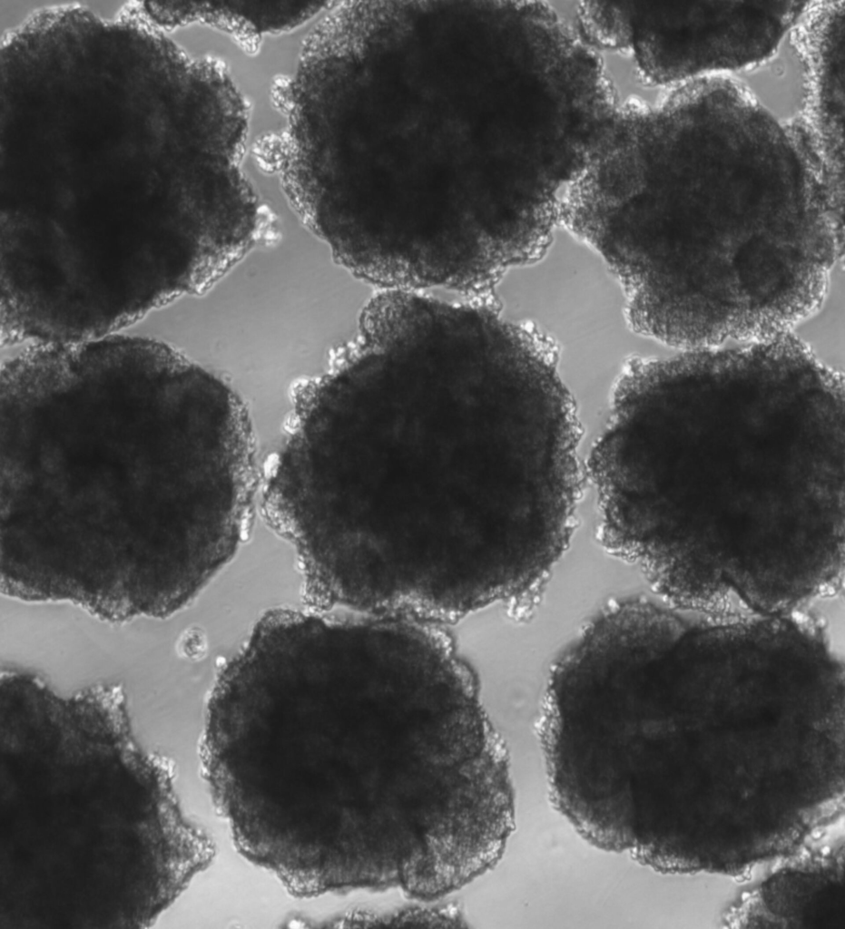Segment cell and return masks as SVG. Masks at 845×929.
Segmentation results:
<instances>
[{
    "label": "cell",
    "instance_id": "cell-1",
    "mask_svg": "<svg viewBox=\"0 0 845 929\" xmlns=\"http://www.w3.org/2000/svg\"><path fill=\"white\" fill-rule=\"evenodd\" d=\"M435 680L428 655L360 628L305 622L256 637L219 704L220 798L298 807L358 787L419 721Z\"/></svg>",
    "mask_w": 845,
    "mask_h": 929
},
{
    "label": "cell",
    "instance_id": "cell-2",
    "mask_svg": "<svg viewBox=\"0 0 845 929\" xmlns=\"http://www.w3.org/2000/svg\"><path fill=\"white\" fill-rule=\"evenodd\" d=\"M805 191L700 180L647 194L619 229L616 254L641 308L732 306L793 262Z\"/></svg>",
    "mask_w": 845,
    "mask_h": 929
},
{
    "label": "cell",
    "instance_id": "cell-3",
    "mask_svg": "<svg viewBox=\"0 0 845 929\" xmlns=\"http://www.w3.org/2000/svg\"><path fill=\"white\" fill-rule=\"evenodd\" d=\"M485 300L543 349L565 385L594 374L614 387L635 365L679 351L637 328L620 276L563 220L493 280Z\"/></svg>",
    "mask_w": 845,
    "mask_h": 929
},
{
    "label": "cell",
    "instance_id": "cell-4",
    "mask_svg": "<svg viewBox=\"0 0 845 929\" xmlns=\"http://www.w3.org/2000/svg\"><path fill=\"white\" fill-rule=\"evenodd\" d=\"M810 2L697 1L676 10V23L649 28L634 50L646 76L672 88L725 72H746L768 60Z\"/></svg>",
    "mask_w": 845,
    "mask_h": 929
},
{
    "label": "cell",
    "instance_id": "cell-5",
    "mask_svg": "<svg viewBox=\"0 0 845 929\" xmlns=\"http://www.w3.org/2000/svg\"><path fill=\"white\" fill-rule=\"evenodd\" d=\"M843 1L819 2L796 31L811 83L815 139L830 175L843 177Z\"/></svg>",
    "mask_w": 845,
    "mask_h": 929
},
{
    "label": "cell",
    "instance_id": "cell-6",
    "mask_svg": "<svg viewBox=\"0 0 845 929\" xmlns=\"http://www.w3.org/2000/svg\"><path fill=\"white\" fill-rule=\"evenodd\" d=\"M844 259L832 267L817 305L786 332L824 372L844 376Z\"/></svg>",
    "mask_w": 845,
    "mask_h": 929
},
{
    "label": "cell",
    "instance_id": "cell-7",
    "mask_svg": "<svg viewBox=\"0 0 845 929\" xmlns=\"http://www.w3.org/2000/svg\"><path fill=\"white\" fill-rule=\"evenodd\" d=\"M599 58L603 87L619 111L646 116L668 98L671 88L656 85L645 75L633 46L601 49Z\"/></svg>",
    "mask_w": 845,
    "mask_h": 929
},
{
    "label": "cell",
    "instance_id": "cell-8",
    "mask_svg": "<svg viewBox=\"0 0 845 929\" xmlns=\"http://www.w3.org/2000/svg\"><path fill=\"white\" fill-rule=\"evenodd\" d=\"M582 27L601 49L634 45V24L628 9L604 1L581 2L577 9Z\"/></svg>",
    "mask_w": 845,
    "mask_h": 929
},
{
    "label": "cell",
    "instance_id": "cell-9",
    "mask_svg": "<svg viewBox=\"0 0 845 929\" xmlns=\"http://www.w3.org/2000/svg\"><path fill=\"white\" fill-rule=\"evenodd\" d=\"M77 2L62 1H9L1 3V24L4 32L20 28L33 15L46 9L75 5Z\"/></svg>",
    "mask_w": 845,
    "mask_h": 929
},
{
    "label": "cell",
    "instance_id": "cell-10",
    "mask_svg": "<svg viewBox=\"0 0 845 929\" xmlns=\"http://www.w3.org/2000/svg\"><path fill=\"white\" fill-rule=\"evenodd\" d=\"M124 1H84L81 2L82 8L93 14L103 23L113 24L119 20L125 9Z\"/></svg>",
    "mask_w": 845,
    "mask_h": 929
}]
</instances>
